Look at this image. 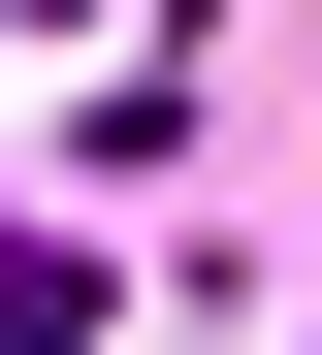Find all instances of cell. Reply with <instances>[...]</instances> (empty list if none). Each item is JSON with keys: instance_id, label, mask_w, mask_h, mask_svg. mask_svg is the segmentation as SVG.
<instances>
[{"instance_id": "obj_1", "label": "cell", "mask_w": 322, "mask_h": 355, "mask_svg": "<svg viewBox=\"0 0 322 355\" xmlns=\"http://www.w3.org/2000/svg\"><path fill=\"white\" fill-rule=\"evenodd\" d=\"M0 355H97V259L64 226H0Z\"/></svg>"}]
</instances>
